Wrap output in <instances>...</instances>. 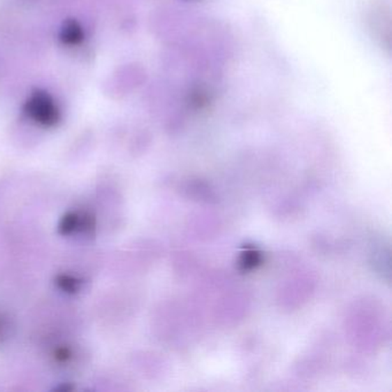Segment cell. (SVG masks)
<instances>
[{
	"label": "cell",
	"mask_w": 392,
	"mask_h": 392,
	"mask_svg": "<svg viewBox=\"0 0 392 392\" xmlns=\"http://www.w3.org/2000/svg\"><path fill=\"white\" fill-rule=\"evenodd\" d=\"M26 110L36 122L43 126H53L59 120V110L49 94L37 91L27 101Z\"/></svg>",
	"instance_id": "cell-1"
},
{
	"label": "cell",
	"mask_w": 392,
	"mask_h": 392,
	"mask_svg": "<svg viewBox=\"0 0 392 392\" xmlns=\"http://www.w3.org/2000/svg\"><path fill=\"white\" fill-rule=\"evenodd\" d=\"M61 39L69 45L78 44L83 39V31H82L81 27L78 26V23L75 21H69L66 23L61 31Z\"/></svg>",
	"instance_id": "cell-2"
}]
</instances>
